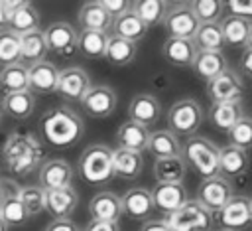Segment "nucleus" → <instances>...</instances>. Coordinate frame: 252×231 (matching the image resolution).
Segmentation results:
<instances>
[{
  "label": "nucleus",
  "instance_id": "nucleus-41",
  "mask_svg": "<svg viewBox=\"0 0 252 231\" xmlns=\"http://www.w3.org/2000/svg\"><path fill=\"white\" fill-rule=\"evenodd\" d=\"M189 8L193 16L197 18L199 26L201 24H219L220 14L224 10V2L220 0H193L189 2Z\"/></svg>",
  "mask_w": 252,
  "mask_h": 231
},
{
  "label": "nucleus",
  "instance_id": "nucleus-29",
  "mask_svg": "<svg viewBox=\"0 0 252 231\" xmlns=\"http://www.w3.org/2000/svg\"><path fill=\"white\" fill-rule=\"evenodd\" d=\"M35 109V97L30 91H20V93H10L4 95L0 101V111L4 116L14 118V120H26L32 116Z\"/></svg>",
  "mask_w": 252,
  "mask_h": 231
},
{
  "label": "nucleus",
  "instance_id": "nucleus-2",
  "mask_svg": "<svg viewBox=\"0 0 252 231\" xmlns=\"http://www.w3.org/2000/svg\"><path fill=\"white\" fill-rule=\"evenodd\" d=\"M43 146L33 132L14 130L2 146V158L14 176H30L43 164Z\"/></svg>",
  "mask_w": 252,
  "mask_h": 231
},
{
  "label": "nucleus",
  "instance_id": "nucleus-7",
  "mask_svg": "<svg viewBox=\"0 0 252 231\" xmlns=\"http://www.w3.org/2000/svg\"><path fill=\"white\" fill-rule=\"evenodd\" d=\"M213 221L219 225V229L224 231H244L252 223V213H250V197L234 193L222 209L213 213Z\"/></svg>",
  "mask_w": 252,
  "mask_h": 231
},
{
  "label": "nucleus",
  "instance_id": "nucleus-13",
  "mask_svg": "<svg viewBox=\"0 0 252 231\" xmlns=\"http://www.w3.org/2000/svg\"><path fill=\"white\" fill-rule=\"evenodd\" d=\"M116 93L108 85H91L81 99L83 111L93 118H106L116 109Z\"/></svg>",
  "mask_w": 252,
  "mask_h": 231
},
{
  "label": "nucleus",
  "instance_id": "nucleus-19",
  "mask_svg": "<svg viewBox=\"0 0 252 231\" xmlns=\"http://www.w3.org/2000/svg\"><path fill=\"white\" fill-rule=\"evenodd\" d=\"M89 213L93 221H112L118 223L122 217V203L120 195L114 192H98L89 201Z\"/></svg>",
  "mask_w": 252,
  "mask_h": 231
},
{
  "label": "nucleus",
  "instance_id": "nucleus-43",
  "mask_svg": "<svg viewBox=\"0 0 252 231\" xmlns=\"http://www.w3.org/2000/svg\"><path fill=\"white\" fill-rule=\"evenodd\" d=\"M20 36L10 30H0V65H14L20 63Z\"/></svg>",
  "mask_w": 252,
  "mask_h": 231
},
{
  "label": "nucleus",
  "instance_id": "nucleus-12",
  "mask_svg": "<svg viewBox=\"0 0 252 231\" xmlns=\"http://www.w3.org/2000/svg\"><path fill=\"white\" fill-rule=\"evenodd\" d=\"M75 178V170L73 166L63 160V158H51L45 160L39 166V174H37V186L43 192H51V190H61V188H69L71 182Z\"/></svg>",
  "mask_w": 252,
  "mask_h": 231
},
{
  "label": "nucleus",
  "instance_id": "nucleus-28",
  "mask_svg": "<svg viewBox=\"0 0 252 231\" xmlns=\"http://www.w3.org/2000/svg\"><path fill=\"white\" fill-rule=\"evenodd\" d=\"M152 174L158 184H183L187 174V164L183 156L156 158L152 164Z\"/></svg>",
  "mask_w": 252,
  "mask_h": 231
},
{
  "label": "nucleus",
  "instance_id": "nucleus-48",
  "mask_svg": "<svg viewBox=\"0 0 252 231\" xmlns=\"http://www.w3.org/2000/svg\"><path fill=\"white\" fill-rule=\"evenodd\" d=\"M238 69H240L242 75L252 79V49L244 47V51H242V55L238 59Z\"/></svg>",
  "mask_w": 252,
  "mask_h": 231
},
{
  "label": "nucleus",
  "instance_id": "nucleus-21",
  "mask_svg": "<svg viewBox=\"0 0 252 231\" xmlns=\"http://www.w3.org/2000/svg\"><path fill=\"white\" fill-rule=\"evenodd\" d=\"M79 205V193L73 186L45 192V211L53 219H71L73 211Z\"/></svg>",
  "mask_w": 252,
  "mask_h": 231
},
{
  "label": "nucleus",
  "instance_id": "nucleus-6",
  "mask_svg": "<svg viewBox=\"0 0 252 231\" xmlns=\"http://www.w3.org/2000/svg\"><path fill=\"white\" fill-rule=\"evenodd\" d=\"M171 231H211L215 221L213 213L205 209L197 199H189L183 207L163 217Z\"/></svg>",
  "mask_w": 252,
  "mask_h": 231
},
{
  "label": "nucleus",
  "instance_id": "nucleus-24",
  "mask_svg": "<svg viewBox=\"0 0 252 231\" xmlns=\"http://www.w3.org/2000/svg\"><path fill=\"white\" fill-rule=\"evenodd\" d=\"M191 69L197 79L209 83L211 79H215L217 75L228 69V61L222 51H197Z\"/></svg>",
  "mask_w": 252,
  "mask_h": 231
},
{
  "label": "nucleus",
  "instance_id": "nucleus-3",
  "mask_svg": "<svg viewBox=\"0 0 252 231\" xmlns=\"http://www.w3.org/2000/svg\"><path fill=\"white\" fill-rule=\"evenodd\" d=\"M79 176L91 186H104L114 178L112 172V148L106 144L87 146L77 162Z\"/></svg>",
  "mask_w": 252,
  "mask_h": 231
},
{
  "label": "nucleus",
  "instance_id": "nucleus-53",
  "mask_svg": "<svg viewBox=\"0 0 252 231\" xmlns=\"http://www.w3.org/2000/svg\"><path fill=\"white\" fill-rule=\"evenodd\" d=\"M246 47L252 49V24H250V30H248V38H246Z\"/></svg>",
  "mask_w": 252,
  "mask_h": 231
},
{
  "label": "nucleus",
  "instance_id": "nucleus-5",
  "mask_svg": "<svg viewBox=\"0 0 252 231\" xmlns=\"http://www.w3.org/2000/svg\"><path fill=\"white\" fill-rule=\"evenodd\" d=\"M203 109L197 99H179L167 111V130H171L177 138L179 136H195L203 124Z\"/></svg>",
  "mask_w": 252,
  "mask_h": 231
},
{
  "label": "nucleus",
  "instance_id": "nucleus-56",
  "mask_svg": "<svg viewBox=\"0 0 252 231\" xmlns=\"http://www.w3.org/2000/svg\"><path fill=\"white\" fill-rule=\"evenodd\" d=\"M211 231H224V229H211Z\"/></svg>",
  "mask_w": 252,
  "mask_h": 231
},
{
  "label": "nucleus",
  "instance_id": "nucleus-14",
  "mask_svg": "<svg viewBox=\"0 0 252 231\" xmlns=\"http://www.w3.org/2000/svg\"><path fill=\"white\" fill-rule=\"evenodd\" d=\"M47 51H53L61 57H71L77 51V30L69 22H53L43 32Z\"/></svg>",
  "mask_w": 252,
  "mask_h": 231
},
{
  "label": "nucleus",
  "instance_id": "nucleus-35",
  "mask_svg": "<svg viewBox=\"0 0 252 231\" xmlns=\"http://www.w3.org/2000/svg\"><path fill=\"white\" fill-rule=\"evenodd\" d=\"M108 36L104 32H89L81 30L77 34V51L87 59H102L108 43Z\"/></svg>",
  "mask_w": 252,
  "mask_h": 231
},
{
  "label": "nucleus",
  "instance_id": "nucleus-15",
  "mask_svg": "<svg viewBox=\"0 0 252 231\" xmlns=\"http://www.w3.org/2000/svg\"><path fill=\"white\" fill-rule=\"evenodd\" d=\"M150 193H152L154 209L163 215L177 211L191 199L183 184H156L154 190H150Z\"/></svg>",
  "mask_w": 252,
  "mask_h": 231
},
{
  "label": "nucleus",
  "instance_id": "nucleus-1",
  "mask_svg": "<svg viewBox=\"0 0 252 231\" xmlns=\"http://www.w3.org/2000/svg\"><path fill=\"white\" fill-rule=\"evenodd\" d=\"M39 130L47 144L55 148H69L77 144L85 134V122L67 105L47 109L39 118Z\"/></svg>",
  "mask_w": 252,
  "mask_h": 231
},
{
  "label": "nucleus",
  "instance_id": "nucleus-47",
  "mask_svg": "<svg viewBox=\"0 0 252 231\" xmlns=\"http://www.w3.org/2000/svg\"><path fill=\"white\" fill-rule=\"evenodd\" d=\"M45 231H83V229L71 219H51V223H47Z\"/></svg>",
  "mask_w": 252,
  "mask_h": 231
},
{
  "label": "nucleus",
  "instance_id": "nucleus-37",
  "mask_svg": "<svg viewBox=\"0 0 252 231\" xmlns=\"http://www.w3.org/2000/svg\"><path fill=\"white\" fill-rule=\"evenodd\" d=\"M20 55L22 59L30 61V65L45 59L47 45H45V38L41 30H33V32L20 36Z\"/></svg>",
  "mask_w": 252,
  "mask_h": 231
},
{
  "label": "nucleus",
  "instance_id": "nucleus-34",
  "mask_svg": "<svg viewBox=\"0 0 252 231\" xmlns=\"http://www.w3.org/2000/svg\"><path fill=\"white\" fill-rule=\"evenodd\" d=\"M248 20L238 18V16H224L219 26H220V34L224 39V45H232V47H246V38H248V30H250Z\"/></svg>",
  "mask_w": 252,
  "mask_h": 231
},
{
  "label": "nucleus",
  "instance_id": "nucleus-30",
  "mask_svg": "<svg viewBox=\"0 0 252 231\" xmlns=\"http://www.w3.org/2000/svg\"><path fill=\"white\" fill-rule=\"evenodd\" d=\"M6 30L18 36L39 30V12L30 2H20L18 8L6 16Z\"/></svg>",
  "mask_w": 252,
  "mask_h": 231
},
{
  "label": "nucleus",
  "instance_id": "nucleus-49",
  "mask_svg": "<svg viewBox=\"0 0 252 231\" xmlns=\"http://www.w3.org/2000/svg\"><path fill=\"white\" fill-rule=\"evenodd\" d=\"M83 231H120V225L112 223V221H93L91 219Z\"/></svg>",
  "mask_w": 252,
  "mask_h": 231
},
{
  "label": "nucleus",
  "instance_id": "nucleus-45",
  "mask_svg": "<svg viewBox=\"0 0 252 231\" xmlns=\"http://www.w3.org/2000/svg\"><path fill=\"white\" fill-rule=\"evenodd\" d=\"M224 6L230 10V16H238L252 22V0H228L224 2Z\"/></svg>",
  "mask_w": 252,
  "mask_h": 231
},
{
  "label": "nucleus",
  "instance_id": "nucleus-38",
  "mask_svg": "<svg viewBox=\"0 0 252 231\" xmlns=\"http://www.w3.org/2000/svg\"><path fill=\"white\" fill-rule=\"evenodd\" d=\"M0 89L4 95L28 91V67L24 63L6 65L0 69Z\"/></svg>",
  "mask_w": 252,
  "mask_h": 231
},
{
  "label": "nucleus",
  "instance_id": "nucleus-23",
  "mask_svg": "<svg viewBox=\"0 0 252 231\" xmlns=\"http://www.w3.org/2000/svg\"><path fill=\"white\" fill-rule=\"evenodd\" d=\"M144 154L142 152H132L124 148H114L112 150V172L114 178L120 180H136L144 172Z\"/></svg>",
  "mask_w": 252,
  "mask_h": 231
},
{
  "label": "nucleus",
  "instance_id": "nucleus-31",
  "mask_svg": "<svg viewBox=\"0 0 252 231\" xmlns=\"http://www.w3.org/2000/svg\"><path fill=\"white\" fill-rule=\"evenodd\" d=\"M110 36H116V38H122V39H128L132 43H138L146 38L148 34V28L142 24V20L132 12H124L122 16L114 18L112 20V26H110Z\"/></svg>",
  "mask_w": 252,
  "mask_h": 231
},
{
  "label": "nucleus",
  "instance_id": "nucleus-51",
  "mask_svg": "<svg viewBox=\"0 0 252 231\" xmlns=\"http://www.w3.org/2000/svg\"><path fill=\"white\" fill-rule=\"evenodd\" d=\"M8 188H10V180H0V205L8 193Z\"/></svg>",
  "mask_w": 252,
  "mask_h": 231
},
{
  "label": "nucleus",
  "instance_id": "nucleus-20",
  "mask_svg": "<svg viewBox=\"0 0 252 231\" xmlns=\"http://www.w3.org/2000/svg\"><path fill=\"white\" fill-rule=\"evenodd\" d=\"M161 113V105L159 101L150 95V93H138L132 97L130 105H128V120L138 122L146 128H150L152 124H156V120L159 118Z\"/></svg>",
  "mask_w": 252,
  "mask_h": 231
},
{
  "label": "nucleus",
  "instance_id": "nucleus-22",
  "mask_svg": "<svg viewBox=\"0 0 252 231\" xmlns=\"http://www.w3.org/2000/svg\"><path fill=\"white\" fill-rule=\"evenodd\" d=\"M244 116V105L242 99L240 101H226V103H215L209 107L207 111V118L209 122L220 130V132H228L240 118Z\"/></svg>",
  "mask_w": 252,
  "mask_h": 231
},
{
  "label": "nucleus",
  "instance_id": "nucleus-26",
  "mask_svg": "<svg viewBox=\"0 0 252 231\" xmlns=\"http://www.w3.org/2000/svg\"><path fill=\"white\" fill-rule=\"evenodd\" d=\"M148 138H150V128L126 120L118 126L116 130V148H124V150H132V152H144L148 148Z\"/></svg>",
  "mask_w": 252,
  "mask_h": 231
},
{
  "label": "nucleus",
  "instance_id": "nucleus-55",
  "mask_svg": "<svg viewBox=\"0 0 252 231\" xmlns=\"http://www.w3.org/2000/svg\"><path fill=\"white\" fill-rule=\"evenodd\" d=\"M250 213H252V197H250Z\"/></svg>",
  "mask_w": 252,
  "mask_h": 231
},
{
  "label": "nucleus",
  "instance_id": "nucleus-8",
  "mask_svg": "<svg viewBox=\"0 0 252 231\" xmlns=\"http://www.w3.org/2000/svg\"><path fill=\"white\" fill-rule=\"evenodd\" d=\"M234 195V188L232 182L222 178V176H213V178H205L201 180L199 188H197V195L195 199L209 209L211 213H217L219 209L224 207V203Z\"/></svg>",
  "mask_w": 252,
  "mask_h": 231
},
{
  "label": "nucleus",
  "instance_id": "nucleus-4",
  "mask_svg": "<svg viewBox=\"0 0 252 231\" xmlns=\"http://www.w3.org/2000/svg\"><path fill=\"white\" fill-rule=\"evenodd\" d=\"M181 156L203 180L219 176V146L205 136H189L181 146Z\"/></svg>",
  "mask_w": 252,
  "mask_h": 231
},
{
  "label": "nucleus",
  "instance_id": "nucleus-36",
  "mask_svg": "<svg viewBox=\"0 0 252 231\" xmlns=\"http://www.w3.org/2000/svg\"><path fill=\"white\" fill-rule=\"evenodd\" d=\"M136 53H138V43H132V41L116 38V36H108L104 59L110 65H116V67L130 65L136 59Z\"/></svg>",
  "mask_w": 252,
  "mask_h": 231
},
{
  "label": "nucleus",
  "instance_id": "nucleus-50",
  "mask_svg": "<svg viewBox=\"0 0 252 231\" xmlns=\"http://www.w3.org/2000/svg\"><path fill=\"white\" fill-rule=\"evenodd\" d=\"M140 231H171L163 219H148L142 223Z\"/></svg>",
  "mask_w": 252,
  "mask_h": 231
},
{
  "label": "nucleus",
  "instance_id": "nucleus-17",
  "mask_svg": "<svg viewBox=\"0 0 252 231\" xmlns=\"http://www.w3.org/2000/svg\"><path fill=\"white\" fill-rule=\"evenodd\" d=\"M57 77H59V69L51 61L43 59V61L32 63L28 67V91L32 95L33 93H39V95L55 93Z\"/></svg>",
  "mask_w": 252,
  "mask_h": 231
},
{
  "label": "nucleus",
  "instance_id": "nucleus-9",
  "mask_svg": "<svg viewBox=\"0 0 252 231\" xmlns=\"http://www.w3.org/2000/svg\"><path fill=\"white\" fill-rule=\"evenodd\" d=\"M161 26L167 32V38L193 39L197 28H199V22L191 12L189 2H173V4H169V10H167Z\"/></svg>",
  "mask_w": 252,
  "mask_h": 231
},
{
  "label": "nucleus",
  "instance_id": "nucleus-10",
  "mask_svg": "<svg viewBox=\"0 0 252 231\" xmlns=\"http://www.w3.org/2000/svg\"><path fill=\"white\" fill-rule=\"evenodd\" d=\"M205 91H207L211 105L226 103V101H240L242 93H244V83H242L240 73H236L234 69L228 67L226 71H222L220 75H217L215 79L205 83Z\"/></svg>",
  "mask_w": 252,
  "mask_h": 231
},
{
  "label": "nucleus",
  "instance_id": "nucleus-27",
  "mask_svg": "<svg viewBox=\"0 0 252 231\" xmlns=\"http://www.w3.org/2000/svg\"><path fill=\"white\" fill-rule=\"evenodd\" d=\"M161 55L173 67H191V63H193V59L197 55V47H195L193 39L167 38L163 41Z\"/></svg>",
  "mask_w": 252,
  "mask_h": 231
},
{
  "label": "nucleus",
  "instance_id": "nucleus-54",
  "mask_svg": "<svg viewBox=\"0 0 252 231\" xmlns=\"http://www.w3.org/2000/svg\"><path fill=\"white\" fill-rule=\"evenodd\" d=\"M0 231H10V227H8V225L2 221V217H0Z\"/></svg>",
  "mask_w": 252,
  "mask_h": 231
},
{
  "label": "nucleus",
  "instance_id": "nucleus-16",
  "mask_svg": "<svg viewBox=\"0 0 252 231\" xmlns=\"http://www.w3.org/2000/svg\"><path fill=\"white\" fill-rule=\"evenodd\" d=\"M120 203H122V215L136 219V221H148L154 215V201H152V193L146 188H130L120 195Z\"/></svg>",
  "mask_w": 252,
  "mask_h": 231
},
{
  "label": "nucleus",
  "instance_id": "nucleus-39",
  "mask_svg": "<svg viewBox=\"0 0 252 231\" xmlns=\"http://www.w3.org/2000/svg\"><path fill=\"white\" fill-rule=\"evenodd\" d=\"M197 51H222L224 39L219 24H201L193 36Z\"/></svg>",
  "mask_w": 252,
  "mask_h": 231
},
{
  "label": "nucleus",
  "instance_id": "nucleus-42",
  "mask_svg": "<svg viewBox=\"0 0 252 231\" xmlns=\"http://www.w3.org/2000/svg\"><path fill=\"white\" fill-rule=\"evenodd\" d=\"M16 195L24 203L30 217L39 215L41 211H45V192L39 186H18Z\"/></svg>",
  "mask_w": 252,
  "mask_h": 231
},
{
  "label": "nucleus",
  "instance_id": "nucleus-33",
  "mask_svg": "<svg viewBox=\"0 0 252 231\" xmlns=\"http://www.w3.org/2000/svg\"><path fill=\"white\" fill-rule=\"evenodd\" d=\"M171 2L165 0H136L132 2V12L142 20V24L150 30L154 26H161Z\"/></svg>",
  "mask_w": 252,
  "mask_h": 231
},
{
  "label": "nucleus",
  "instance_id": "nucleus-40",
  "mask_svg": "<svg viewBox=\"0 0 252 231\" xmlns=\"http://www.w3.org/2000/svg\"><path fill=\"white\" fill-rule=\"evenodd\" d=\"M18 190V188H16ZM16 190L14 192H8L2 205H0V217L2 221L8 225V227H18V225H24L28 219H30V213L26 211L24 203L20 201V197L16 195Z\"/></svg>",
  "mask_w": 252,
  "mask_h": 231
},
{
  "label": "nucleus",
  "instance_id": "nucleus-52",
  "mask_svg": "<svg viewBox=\"0 0 252 231\" xmlns=\"http://www.w3.org/2000/svg\"><path fill=\"white\" fill-rule=\"evenodd\" d=\"M4 28H6V12L0 6V30H4Z\"/></svg>",
  "mask_w": 252,
  "mask_h": 231
},
{
  "label": "nucleus",
  "instance_id": "nucleus-11",
  "mask_svg": "<svg viewBox=\"0 0 252 231\" xmlns=\"http://www.w3.org/2000/svg\"><path fill=\"white\" fill-rule=\"evenodd\" d=\"M89 87H91V77H89V73L83 67L71 65V67L59 69L55 93L63 101H67V103H81V99L89 91Z\"/></svg>",
  "mask_w": 252,
  "mask_h": 231
},
{
  "label": "nucleus",
  "instance_id": "nucleus-46",
  "mask_svg": "<svg viewBox=\"0 0 252 231\" xmlns=\"http://www.w3.org/2000/svg\"><path fill=\"white\" fill-rule=\"evenodd\" d=\"M98 2L110 14L112 20L118 18V16H122L128 10H132V2H128V0H98Z\"/></svg>",
  "mask_w": 252,
  "mask_h": 231
},
{
  "label": "nucleus",
  "instance_id": "nucleus-25",
  "mask_svg": "<svg viewBox=\"0 0 252 231\" xmlns=\"http://www.w3.org/2000/svg\"><path fill=\"white\" fill-rule=\"evenodd\" d=\"M77 22H79L81 30H89V32H104V34H108V32H110V26H112V18H110V14L100 6L98 0L85 2V4L79 8Z\"/></svg>",
  "mask_w": 252,
  "mask_h": 231
},
{
  "label": "nucleus",
  "instance_id": "nucleus-44",
  "mask_svg": "<svg viewBox=\"0 0 252 231\" xmlns=\"http://www.w3.org/2000/svg\"><path fill=\"white\" fill-rule=\"evenodd\" d=\"M226 134H228V144L248 152L252 148V116L244 115Z\"/></svg>",
  "mask_w": 252,
  "mask_h": 231
},
{
  "label": "nucleus",
  "instance_id": "nucleus-18",
  "mask_svg": "<svg viewBox=\"0 0 252 231\" xmlns=\"http://www.w3.org/2000/svg\"><path fill=\"white\" fill-rule=\"evenodd\" d=\"M248 166H250V156L246 150L236 148L232 144L219 148V176L226 180L242 178L248 172Z\"/></svg>",
  "mask_w": 252,
  "mask_h": 231
},
{
  "label": "nucleus",
  "instance_id": "nucleus-32",
  "mask_svg": "<svg viewBox=\"0 0 252 231\" xmlns=\"http://www.w3.org/2000/svg\"><path fill=\"white\" fill-rule=\"evenodd\" d=\"M154 160L156 158H169V156H181V142L179 138L167 130V128H158L150 132L148 138V148H146Z\"/></svg>",
  "mask_w": 252,
  "mask_h": 231
}]
</instances>
